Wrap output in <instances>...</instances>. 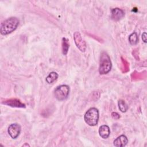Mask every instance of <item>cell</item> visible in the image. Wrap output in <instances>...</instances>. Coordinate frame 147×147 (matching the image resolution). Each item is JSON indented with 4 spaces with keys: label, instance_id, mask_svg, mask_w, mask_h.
I'll use <instances>...</instances> for the list:
<instances>
[{
    "label": "cell",
    "instance_id": "cell-6",
    "mask_svg": "<svg viewBox=\"0 0 147 147\" xmlns=\"http://www.w3.org/2000/svg\"><path fill=\"white\" fill-rule=\"evenodd\" d=\"M21 130V126L18 123L11 124L7 129V132L9 136L13 139H15L18 137Z\"/></svg>",
    "mask_w": 147,
    "mask_h": 147
},
{
    "label": "cell",
    "instance_id": "cell-11",
    "mask_svg": "<svg viewBox=\"0 0 147 147\" xmlns=\"http://www.w3.org/2000/svg\"><path fill=\"white\" fill-rule=\"evenodd\" d=\"M58 76L59 75L56 72H51L46 78V82L49 84L52 83L58 78Z\"/></svg>",
    "mask_w": 147,
    "mask_h": 147
},
{
    "label": "cell",
    "instance_id": "cell-16",
    "mask_svg": "<svg viewBox=\"0 0 147 147\" xmlns=\"http://www.w3.org/2000/svg\"><path fill=\"white\" fill-rule=\"evenodd\" d=\"M142 38L144 42H146V32H144L142 35Z\"/></svg>",
    "mask_w": 147,
    "mask_h": 147
},
{
    "label": "cell",
    "instance_id": "cell-13",
    "mask_svg": "<svg viewBox=\"0 0 147 147\" xmlns=\"http://www.w3.org/2000/svg\"><path fill=\"white\" fill-rule=\"evenodd\" d=\"M118 107L120 111L122 113L126 112L128 109V106L123 100H119L118 101Z\"/></svg>",
    "mask_w": 147,
    "mask_h": 147
},
{
    "label": "cell",
    "instance_id": "cell-2",
    "mask_svg": "<svg viewBox=\"0 0 147 147\" xmlns=\"http://www.w3.org/2000/svg\"><path fill=\"white\" fill-rule=\"evenodd\" d=\"M111 66L112 64L109 56L106 52H102L99 61V72L100 74L104 75L109 72Z\"/></svg>",
    "mask_w": 147,
    "mask_h": 147
},
{
    "label": "cell",
    "instance_id": "cell-9",
    "mask_svg": "<svg viewBox=\"0 0 147 147\" xmlns=\"http://www.w3.org/2000/svg\"><path fill=\"white\" fill-rule=\"evenodd\" d=\"M110 133V128L107 125H102L99 129V134L100 136L103 138H107L109 136Z\"/></svg>",
    "mask_w": 147,
    "mask_h": 147
},
{
    "label": "cell",
    "instance_id": "cell-1",
    "mask_svg": "<svg viewBox=\"0 0 147 147\" xmlns=\"http://www.w3.org/2000/svg\"><path fill=\"white\" fill-rule=\"evenodd\" d=\"M19 20L16 17H10L3 21L1 24L0 32L2 35H7L14 31L19 25Z\"/></svg>",
    "mask_w": 147,
    "mask_h": 147
},
{
    "label": "cell",
    "instance_id": "cell-4",
    "mask_svg": "<svg viewBox=\"0 0 147 147\" xmlns=\"http://www.w3.org/2000/svg\"><path fill=\"white\" fill-rule=\"evenodd\" d=\"M69 87L68 86L63 84L59 86L55 90V98L59 100H63L65 99L69 95Z\"/></svg>",
    "mask_w": 147,
    "mask_h": 147
},
{
    "label": "cell",
    "instance_id": "cell-14",
    "mask_svg": "<svg viewBox=\"0 0 147 147\" xmlns=\"http://www.w3.org/2000/svg\"><path fill=\"white\" fill-rule=\"evenodd\" d=\"M68 40L65 38H63L62 40V51H63V53L64 55H66L68 50V48H69V44L68 42Z\"/></svg>",
    "mask_w": 147,
    "mask_h": 147
},
{
    "label": "cell",
    "instance_id": "cell-3",
    "mask_svg": "<svg viewBox=\"0 0 147 147\" xmlns=\"http://www.w3.org/2000/svg\"><path fill=\"white\" fill-rule=\"evenodd\" d=\"M84 119L86 123L89 126H95L99 119V111L96 108L92 107L88 109L84 114Z\"/></svg>",
    "mask_w": 147,
    "mask_h": 147
},
{
    "label": "cell",
    "instance_id": "cell-7",
    "mask_svg": "<svg viewBox=\"0 0 147 147\" xmlns=\"http://www.w3.org/2000/svg\"><path fill=\"white\" fill-rule=\"evenodd\" d=\"M128 142V139L125 135H121L118 137L113 142L114 145L117 147H122L125 146Z\"/></svg>",
    "mask_w": 147,
    "mask_h": 147
},
{
    "label": "cell",
    "instance_id": "cell-15",
    "mask_svg": "<svg viewBox=\"0 0 147 147\" xmlns=\"http://www.w3.org/2000/svg\"><path fill=\"white\" fill-rule=\"evenodd\" d=\"M111 115H112V117H113V118H114L115 119H119V117H120L119 115L117 113H115V112L112 113Z\"/></svg>",
    "mask_w": 147,
    "mask_h": 147
},
{
    "label": "cell",
    "instance_id": "cell-8",
    "mask_svg": "<svg viewBox=\"0 0 147 147\" xmlns=\"http://www.w3.org/2000/svg\"><path fill=\"white\" fill-rule=\"evenodd\" d=\"M111 18L114 21L121 20L125 15L124 11L119 8H114L111 10Z\"/></svg>",
    "mask_w": 147,
    "mask_h": 147
},
{
    "label": "cell",
    "instance_id": "cell-12",
    "mask_svg": "<svg viewBox=\"0 0 147 147\" xmlns=\"http://www.w3.org/2000/svg\"><path fill=\"white\" fill-rule=\"evenodd\" d=\"M138 37L136 32H133L131 33L129 37V41L131 45H136L138 42Z\"/></svg>",
    "mask_w": 147,
    "mask_h": 147
},
{
    "label": "cell",
    "instance_id": "cell-5",
    "mask_svg": "<svg viewBox=\"0 0 147 147\" xmlns=\"http://www.w3.org/2000/svg\"><path fill=\"white\" fill-rule=\"evenodd\" d=\"M74 38L76 45L81 52H85L87 48L86 43L83 40L80 34L78 32H76L74 34Z\"/></svg>",
    "mask_w": 147,
    "mask_h": 147
},
{
    "label": "cell",
    "instance_id": "cell-10",
    "mask_svg": "<svg viewBox=\"0 0 147 147\" xmlns=\"http://www.w3.org/2000/svg\"><path fill=\"white\" fill-rule=\"evenodd\" d=\"M9 103H5L4 104H6L12 107H25V105L22 103L20 100L17 99H10L7 101Z\"/></svg>",
    "mask_w": 147,
    "mask_h": 147
}]
</instances>
